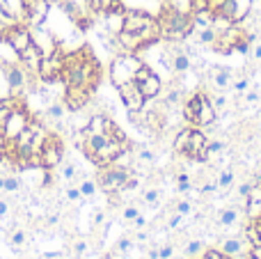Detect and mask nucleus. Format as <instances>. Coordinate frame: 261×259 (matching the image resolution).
Wrapping results in <instances>:
<instances>
[{"label":"nucleus","instance_id":"f257e3e1","mask_svg":"<svg viewBox=\"0 0 261 259\" xmlns=\"http://www.w3.org/2000/svg\"><path fill=\"white\" fill-rule=\"evenodd\" d=\"M60 81L64 83V87H85L94 92V87L101 81V67L92 50L81 48L64 55V69Z\"/></svg>","mask_w":261,"mask_h":259},{"label":"nucleus","instance_id":"f03ea898","mask_svg":"<svg viewBox=\"0 0 261 259\" xmlns=\"http://www.w3.org/2000/svg\"><path fill=\"white\" fill-rule=\"evenodd\" d=\"M158 25H161V39L170 41V44H179L195 32L193 14L179 12L170 5H165L163 12L158 14Z\"/></svg>","mask_w":261,"mask_h":259},{"label":"nucleus","instance_id":"7ed1b4c3","mask_svg":"<svg viewBox=\"0 0 261 259\" xmlns=\"http://www.w3.org/2000/svg\"><path fill=\"white\" fill-rule=\"evenodd\" d=\"M142 60H140L138 53H119L113 58V62H110V83H113L115 87L124 85V83H130L135 81V73H138V69L142 67Z\"/></svg>","mask_w":261,"mask_h":259},{"label":"nucleus","instance_id":"20e7f679","mask_svg":"<svg viewBox=\"0 0 261 259\" xmlns=\"http://www.w3.org/2000/svg\"><path fill=\"white\" fill-rule=\"evenodd\" d=\"M133 174L130 168H124V165H103L99 168V177H96V186L101 188L103 193H122L128 191V179Z\"/></svg>","mask_w":261,"mask_h":259},{"label":"nucleus","instance_id":"39448f33","mask_svg":"<svg viewBox=\"0 0 261 259\" xmlns=\"http://www.w3.org/2000/svg\"><path fill=\"white\" fill-rule=\"evenodd\" d=\"M39 168L41 170H55L60 163H62V156H64V145L60 140L58 133H48L39 149Z\"/></svg>","mask_w":261,"mask_h":259},{"label":"nucleus","instance_id":"423d86ee","mask_svg":"<svg viewBox=\"0 0 261 259\" xmlns=\"http://www.w3.org/2000/svg\"><path fill=\"white\" fill-rule=\"evenodd\" d=\"M126 151H130V142H122V140H115V138H108V142H103V145L94 151V156H92L90 161L96 165V168H103V165L117 163V159L122 154H126Z\"/></svg>","mask_w":261,"mask_h":259},{"label":"nucleus","instance_id":"0eeeda50","mask_svg":"<svg viewBox=\"0 0 261 259\" xmlns=\"http://www.w3.org/2000/svg\"><path fill=\"white\" fill-rule=\"evenodd\" d=\"M62 69H64V53L58 48L41 58L37 78H39L41 83H58L60 78H62Z\"/></svg>","mask_w":261,"mask_h":259},{"label":"nucleus","instance_id":"6e6552de","mask_svg":"<svg viewBox=\"0 0 261 259\" xmlns=\"http://www.w3.org/2000/svg\"><path fill=\"white\" fill-rule=\"evenodd\" d=\"M5 69V78H7V87H9V94L12 96H21L23 90L30 85V73L23 69L21 62L16 64H9V67H3Z\"/></svg>","mask_w":261,"mask_h":259},{"label":"nucleus","instance_id":"1a4fd4ad","mask_svg":"<svg viewBox=\"0 0 261 259\" xmlns=\"http://www.w3.org/2000/svg\"><path fill=\"white\" fill-rule=\"evenodd\" d=\"M30 113H28V108L23 103H18L16 108L9 113V117H7V122H5V126H3V136L7 138V140H14V138L18 136V133L23 131V128L30 124Z\"/></svg>","mask_w":261,"mask_h":259},{"label":"nucleus","instance_id":"9d476101","mask_svg":"<svg viewBox=\"0 0 261 259\" xmlns=\"http://www.w3.org/2000/svg\"><path fill=\"white\" fill-rule=\"evenodd\" d=\"M117 92H119L122 103L126 106V110H142L144 103H147V99H144V94L140 92V87H138V83H135V81L119 85Z\"/></svg>","mask_w":261,"mask_h":259},{"label":"nucleus","instance_id":"9b49d317","mask_svg":"<svg viewBox=\"0 0 261 259\" xmlns=\"http://www.w3.org/2000/svg\"><path fill=\"white\" fill-rule=\"evenodd\" d=\"M92 99V90L85 87H64V108L71 110V113H81Z\"/></svg>","mask_w":261,"mask_h":259},{"label":"nucleus","instance_id":"f8f14e48","mask_svg":"<svg viewBox=\"0 0 261 259\" xmlns=\"http://www.w3.org/2000/svg\"><path fill=\"white\" fill-rule=\"evenodd\" d=\"M184 156H186V159H190V161H206V159H208L206 136H204L199 128H193V133H190V140H188V147H186Z\"/></svg>","mask_w":261,"mask_h":259},{"label":"nucleus","instance_id":"ddd939ff","mask_svg":"<svg viewBox=\"0 0 261 259\" xmlns=\"http://www.w3.org/2000/svg\"><path fill=\"white\" fill-rule=\"evenodd\" d=\"M5 39H7V44L12 46L16 53H21V50H25L28 46L32 44V30L28 25H23V23H18V25L9 28Z\"/></svg>","mask_w":261,"mask_h":259},{"label":"nucleus","instance_id":"4468645a","mask_svg":"<svg viewBox=\"0 0 261 259\" xmlns=\"http://www.w3.org/2000/svg\"><path fill=\"white\" fill-rule=\"evenodd\" d=\"M156 21V16H151L149 12L144 9H126L124 12V25L122 30H128V32H140L142 28H147L149 23Z\"/></svg>","mask_w":261,"mask_h":259},{"label":"nucleus","instance_id":"2eb2a0df","mask_svg":"<svg viewBox=\"0 0 261 259\" xmlns=\"http://www.w3.org/2000/svg\"><path fill=\"white\" fill-rule=\"evenodd\" d=\"M41 58H44V53H41V48L35 44V41H32V44L28 46L25 50H21V53H18V62L23 64V69H25V71L30 73L32 78H37V71H39Z\"/></svg>","mask_w":261,"mask_h":259},{"label":"nucleus","instance_id":"dca6fc26","mask_svg":"<svg viewBox=\"0 0 261 259\" xmlns=\"http://www.w3.org/2000/svg\"><path fill=\"white\" fill-rule=\"evenodd\" d=\"M32 30V41H35L37 46L41 48V53L44 55H48V53H53V50H58L60 46H58V41H55V37H53V32H48L44 25H39V28H30Z\"/></svg>","mask_w":261,"mask_h":259},{"label":"nucleus","instance_id":"f3484780","mask_svg":"<svg viewBox=\"0 0 261 259\" xmlns=\"http://www.w3.org/2000/svg\"><path fill=\"white\" fill-rule=\"evenodd\" d=\"M113 126H115V122L108 117V115L96 113V115H92V117L87 119L85 131H87V133H92V136H110Z\"/></svg>","mask_w":261,"mask_h":259},{"label":"nucleus","instance_id":"a211bd4d","mask_svg":"<svg viewBox=\"0 0 261 259\" xmlns=\"http://www.w3.org/2000/svg\"><path fill=\"white\" fill-rule=\"evenodd\" d=\"M218 119V110L213 108V101L206 92H202V103H199V113H197V126H211Z\"/></svg>","mask_w":261,"mask_h":259},{"label":"nucleus","instance_id":"6ab92c4d","mask_svg":"<svg viewBox=\"0 0 261 259\" xmlns=\"http://www.w3.org/2000/svg\"><path fill=\"white\" fill-rule=\"evenodd\" d=\"M138 87H140V92L144 94V99H158L161 92H163V81H161L158 73L151 71L142 83H138Z\"/></svg>","mask_w":261,"mask_h":259},{"label":"nucleus","instance_id":"aec40b11","mask_svg":"<svg viewBox=\"0 0 261 259\" xmlns=\"http://www.w3.org/2000/svg\"><path fill=\"white\" fill-rule=\"evenodd\" d=\"M245 243H248V239H239V237H234V239H225L222 241V246H220V250L225 252L229 259H245L250 255V252H245Z\"/></svg>","mask_w":261,"mask_h":259},{"label":"nucleus","instance_id":"412c9836","mask_svg":"<svg viewBox=\"0 0 261 259\" xmlns=\"http://www.w3.org/2000/svg\"><path fill=\"white\" fill-rule=\"evenodd\" d=\"M199 103H202V92H197V94H193L190 99L184 101V119L188 124H195L197 122V113H199Z\"/></svg>","mask_w":261,"mask_h":259},{"label":"nucleus","instance_id":"4be33fe9","mask_svg":"<svg viewBox=\"0 0 261 259\" xmlns=\"http://www.w3.org/2000/svg\"><path fill=\"white\" fill-rule=\"evenodd\" d=\"M90 12L94 14H106V12H113V9H126L122 5V0H85Z\"/></svg>","mask_w":261,"mask_h":259},{"label":"nucleus","instance_id":"5701e85b","mask_svg":"<svg viewBox=\"0 0 261 259\" xmlns=\"http://www.w3.org/2000/svg\"><path fill=\"white\" fill-rule=\"evenodd\" d=\"M188 69H193V60H190V55L186 53V50L176 48L174 60H172V73H186Z\"/></svg>","mask_w":261,"mask_h":259},{"label":"nucleus","instance_id":"b1692460","mask_svg":"<svg viewBox=\"0 0 261 259\" xmlns=\"http://www.w3.org/2000/svg\"><path fill=\"white\" fill-rule=\"evenodd\" d=\"M213 83L218 90H227L231 85V71L227 67H213Z\"/></svg>","mask_w":261,"mask_h":259},{"label":"nucleus","instance_id":"393cba45","mask_svg":"<svg viewBox=\"0 0 261 259\" xmlns=\"http://www.w3.org/2000/svg\"><path fill=\"white\" fill-rule=\"evenodd\" d=\"M190 133H193V128H190V126H184V128H181V131L174 136V142H172V147H174L176 154L184 156L186 147H188V140H190Z\"/></svg>","mask_w":261,"mask_h":259},{"label":"nucleus","instance_id":"a878e982","mask_svg":"<svg viewBox=\"0 0 261 259\" xmlns=\"http://www.w3.org/2000/svg\"><path fill=\"white\" fill-rule=\"evenodd\" d=\"M218 223H220L222 227H231V225H236L239 223V209H236V206H227V209H222Z\"/></svg>","mask_w":261,"mask_h":259},{"label":"nucleus","instance_id":"bb28decb","mask_svg":"<svg viewBox=\"0 0 261 259\" xmlns=\"http://www.w3.org/2000/svg\"><path fill=\"white\" fill-rule=\"evenodd\" d=\"M234 179H236V174H234V170H220V174H218V188H222V191H229L231 186H234Z\"/></svg>","mask_w":261,"mask_h":259},{"label":"nucleus","instance_id":"cd10ccee","mask_svg":"<svg viewBox=\"0 0 261 259\" xmlns=\"http://www.w3.org/2000/svg\"><path fill=\"white\" fill-rule=\"evenodd\" d=\"M176 191H179V193H190V191H193V177H190V174H186V172H179V174H176Z\"/></svg>","mask_w":261,"mask_h":259},{"label":"nucleus","instance_id":"c85d7f7f","mask_svg":"<svg viewBox=\"0 0 261 259\" xmlns=\"http://www.w3.org/2000/svg\"><path fill=\"white\" fill-rule=\"evenodd\" d=\"M78 188H81L83 200H90V197L96 195V182H94V179H83Z\"/></svg>","mask_w":261,"mask_h":259},{"label":"nucleus","instance_id":"c756f323","mask_svg":"<svg viewBox=\"0 0 261 259\" xmlns=\"http://www.w3.org/2000/svg\"><path fill=\"white\" fill-rule=\"evenodd\" d=\"M18 188H21V179H18V174H5V186H3V191H5V193H16Z\"/></svg>","mask_w":261,"mask_h":259},{"label":"nucleus","instance_id":"7c9ffc66","mask_svg":"<svg viewBox=\"0 0 261 259\" xmlns=\"http://www.w3.org/2000/svg\"><path fill=\"white\" fill-rule=\"evenodd\" d=\"M64 113H67V108H64V103H50L48 108H46V117H50V119H62L64 117Z\"/></svg>","mask_w":261,"mask_h":259},{"label":"nucleus","instance_id":"2f4dec72","mask_svg":"<svg viewBox=\"0 0 261 259\" xmlns=\"http://www.w3.org/2000/svg\"><path fill=\"white\" fill-rule=\"evenodd\" d=\"M216 37H218V32L208 25V28H202V30H199L197 39H199V44H208V46H211L213 41H216Z\"/></svg>","mask_w":261,"mask_h":259},{"label":"nucleus","instance_id":"473e14b6","mask_svg":"<svg viewBox=\"0 0 261 259\" xmlns=\"http://www.w3.org/2000/svg\"><path fill=\"white\" fill-rule=\"evenodd\" d=\"M206 151H208V156L222 154V151H225V142L222 140H206Z\"/></svg>","mask_w":261,"mask_h":259},{"label":"nucleus","instance_id":"72a5a7b5","mask_svg":"<svg viewBox=\"0 0 261 259\" xmlns=\"http://www.w3.org/2000/svg\"><path fill=\"white\" fill-rule=\"evenodd\" d=\"M202 250H204V243H202V241H188V243L184 246V252H186L188 257L197 255V252H202Z\"/></svg>","mask_w":261,"mask_h":259},{"label":"nucleus","instance_id":"f704fd0d","mask_svg":"<svg viewBox=\"0 0 261 259\" xmlns=\"http://www.w3.org/2000/svg\"><path fill=\"white\" fill-rule=\"evenodd\" d=\"M9 243H12L14 248H21L23 243H25V232H23V229H14V232L9 234Z\"/></svg>","mask_w":261,"mask_h":259},{"label":"nucleus","instance_id":"c9c22d12","mask_svg":"<svg viewBox=\"0 0 261 259\" xmlns=\"http://www.w3.org/2000/svg\"><path fill=\"white\" fill-rule=\"evenodd\" d=\"M158 197H161V193H158V188H149V191H144L142 200L147 202V204H156Z\"/></svg>","mask_w":261,"mask_h":259},{"label":"nucleus","instance_id":"e433bc0d","mask_svg":"<svg viewBox=\"0 0 261 259\" xmlns=\"http://www.w3.org/2000/svg\"><path fill=\"white\" fill-rule=\"evenodd\" d=\"M67 200H69V202H81V200H83L81 188H78V186H69V188H67Z\"/></svg>","mask_w":261,"mask_h":259},{"label":"nucleus","instance_id":"4c0bfd02","mask_svg":"<svg viewBox=\"0 0 261 259\" xmlns=\"http://www.w3.org/2000/svg\"><path fill=\"white\" fill-rule=\"evenodd\" d=\"M122 216H124V220H126V223H133V220L140 216V211H138V206L130 204V206H126V209H124V214H122Z\"/></svg>","mask_w":261,"mask_h":259},{"label":"nucleus","instance_id":"58836bf2","mask_svg":"<svg viewBox=\"0 0 261 259\" xmlns=\"http://www.w3.org/2000/svg\"><path fill=\"white\" fill-rule=\"evenodd\" d=\"M138 159L142 161V163H153V161H156V156H153L151 149H140L138 151Z\"/></svg>","mask_w":261,"mask_h":259},{"label":"nucleus","instance_id":"ea45409f","mask_svg":"<svg viewBox=\"0 0 261 259\" xmlns=\"http://www.w3.org/2000/svg\"><path fill=\"white\" fill-rule=\"evenodd\" d=\"M76 177V165H71V163H67L62 168V179H67V182H71V179Z\"/></svg>","mask_w":261,"mask_h":259},{"label":"nucleus","instance_id":"a19ab883","mask_svg":"<svg viewBox=\"0 0 261 259\" xmlns=\"http://www.w3.org/2000/svg\"><path fill=\"white\" fill-rule=\"evenodd\" d=\"M190 211H193V204H190V200H184V202H179V204H176V214L188 216Z\"/></svg>","mask_w":261,"mask_h":259},{"label":"nucleus","instance_id":"79ce46f5","mask_svg":"<svg viewBox=\"0 0 261 259\" xmlns=\"http://www.w3.org/2000/svg\"><path fill=\"white\" fill-rule=\"evenodd\" d=\"M130 248H133V241H130V239L124 237V239H119L117 241V252H128Z\"/></svg>","mask_w":261,"mask_h":259},{"label":"nucleus","instance_id":"37998d69","mask_svg":"<svg viewBox=\"0 0 261 259\" xmlns=\"http://www.w3.org/2000/svg\"><path fill=\"white\" fill-rule=\"evenodd\" d=\"M248 87H250V81H248V78H239V81L234 83V90L239 92V94H243V92H248Z\"/></svg>","mask_w":261,"mask_h":259},{"label":"nucleus","instance_id":"c03bdc74","mask_svg":"<svg viewBox=\"0 0 261 259\" xmlns=\"http://www.w3.org/2000/svg\"><path fill=\"white\" fill-rule=\"evenodd\" d=\"M202 259H229V257H227L222 250H206L202 255Z\"/></svg>","mask_w":261,"mask_h":259},{"label":"nucleus","instance_id":"a18cd8bd","mask_svg":"<svg viewBox=\"0 0 261 259\" xmlns=\"http://www.w3.org/2000/svg\"><path fill=\"white\" fill-rule=\"evenodd\" d=\"M174 257V246H165L158 250V259H172Z\"/></svg>","mask_w":261,"mask_h":259},{"label":"nucleus","instance_id":"49530a36","mask_svg":"<svg viewBox=\"0 0 261 259\" xmlns=\"http://www.w3.org/2000/svg\"><path fill=\"white\" fill-rule=\"evenodd\" d=\"M213 101V108L218 110V113H220V110H225V106H227V96H216V99H211Z\"/></svg>","mask_w":261,"mask_h":259},{"label":"nucleus","instance_id":"de8ad7c7","mask_svg":"<svg viewBox=\"0 0 261 259\" xmlns=\"http://www.w3.org/2000/svg\"><path fill=\"white\" fill-rule=\"evenodd\" d=\"M73 252H76V255H85L87 252V241H76L73 243Z\"/></svg>","mask_w":261,"mask_h":259},{"label":"nucleus","instance_id":"09e8293b","mask_svg":"<svg viewBox=\"0 0 261 259\" xmlns=\"http://www.w3.org/2000/svg\"><path fill=\"white\" fill-rule=\"evenodd\" d=\"M245 101H248V103H257V101H259V92L257 90L248 92V94H245Z\"/></svg>","mask_w":261,"mask_h":259},{"label":"nucleus","instance_id":"8fccbe9b","mask_svg":"<svg viewBox=\"0 0 261 259\" xmlns=\"http://www.w3.org/2000/svg\"><path fill=\"white\" fill-rule=\"evenodd\" d=\"M133 225H135V227H138V229H142V227H144V225H147V218H144V216H142V214H140V216H138V218H135V220H133Z\"/></svg>","mask_w":261,"mask_h":259},{"label":"nucleus","instance_id":"3c124183","mask_svg":"<svg viewBox=\"0 0 261 259\" xmlns=\"http://www.w3.org/2000/svg\"><path fill=\"white\" fill-rule=\"evenodd\" d=\"M7 214H9V204L5 200H0V218H5Z\"/></svg>","mask_w":261,"mask_h":259},{"label":"nucleus","instance_id":"603ef678","mask_svg":"<svg viewBox=\"0 0 261 259\" xmlns=\"http://www.w3.org/2000/svg\"><path fill=\"white\" fill-rule=\"evenodd\" d=\"M252 58H254V60H261V41H257V44H254V48H252Z\"/></svg>","mask_w":261,"mask_h":259},{"label":"nucleus","instance_id":"864d4df0","mask_svg":"<svg viewBox=\"0 0 261 259\" xmlns=\"http://www.w3.org/2000/svg\"><path fill=\"white\" fill-rule=\"evenodd\" d=\"M5 147H7V138H5L3 133H0V159L5 156Z\"/></svg>","mask_w":261,"mask_h":259},{"label":"nucleus","instance_id":"5fc2aeb1","mask_svg":"<svg viewBox=\"0 0 261 259\" xmlns=\"http://www.w3.org/2000/svg\"><path fill=\"white\" fill-rule=\"evenodd\" d=\"M149 259H158V248H151V250H149V255H147Z\"/></svg>","mask_w":261,"mask_h":259},{"label":"nucleus","instance_id":"6e6d98bb","mask_svg":"<svg viewBox=\"0 0 261 259\" xmlns=\"http://www.w3.org/2000/svg\"><path fill=\"white\" fill-rule=\"evenodd\" d=\"M101 223H103V214H96L94 216V225H101Z\"/></svg>","mask_w":261,"mask_h":259},{"label":"nucleus","instance_id":"4d7b16f0","mask_svg":"<svg viewBox=\"0 0 261 259\" xmlns=\"http://www.w3.org/2000/svg\"><path fill=\"white\" fill-rule=\"evenodd\" d=\"M3 186H5V174H0V191H3Z\"/></svg>","mask_w":261,"mask_h":259}]
</instances>
